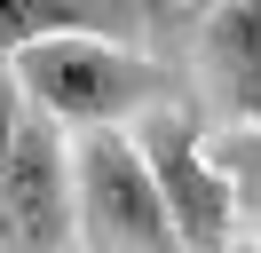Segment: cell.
Returning <instances> with one entry per match:
<instances>
[{
  "instance_id": "9c48e42d",
  "label": "cell",
  "mask_w": 261,
  "mask_h": 253,
  "mask_svg": "<svg viewBox=\"0 0 261 253\" xmlns=\"http://www.w3.org/2000/svg\"><path fill=\"white\" fill-rule=\"evenodd\" d=\"M222 253H261V245H238V237H229V245H222Z\"/></svg>"
},
{
  "instance_id": "3957f363",
  "label": "cell",
  "mask_w": 261,
  "mask_h": 253,
  "mask_svg": "<svg viewBox=\"0 0 261 253\" xmlns=\"http://www.w3.org/2000/svg\"><path fill=\"white\" fill-rule=\"evenodd\" d=\"M135 142H143L150 174H159V190H166V214H174V230H182V253H222L229 237H238V190H229V174H222V158H214L198 111L182 103V95L135 111Z\"/></svg>"
},
{
  "instance_id": "52a82bcc",
  "label": "cell",
  "mask_w": 261,
  "mask_h": 253,
  "mask_svg": "<svg viewBox=\"0 0 261 253\" xmlns=\"http://www.w3.org/2000/svg\"><path fill=\"white\" fill-rule=\"evenodd\" d=\"M214 158H222L229 190H238V221H253V230H261V119L229 127V135L214 142Z\"/></svg>"
},
{
  "instance_id": "7a4b0ae2",
  "label": "cell",
  "mask_w": 261,
  "mask_h": 253,
  "mask_svg": "<svg viewBox=\"0 0 261 253\" xmlns=\"http://www.w3.org/2000/svg\"><path fill=\"white\" fill-rule=\"evenodd\" d=\"M71 206H80L87 253H182V230L166 214V190L150 174L135 127H80Z\"/></svg>"
},
{
  "instance_id": "5b68a950",
  "label": "cell",
  "mask_w": 261,
  "mask_h": 253,
  "mask_svg": "<svg viewBox=\"0 0 261 253\" xmlns=\"http://www.w3.org/2000/svg\"><path fill=\"white\" fill-rule=\"evenodd\" d=\"M198 87L229 111V127L261 119V0H214L198 16Z\"/></svg>"
},
{
  "instance_id": "8992f818",
  "label": "cell",
  "mask_w": 261,
  "mask_h": 253,
  "mask_svg": "<svg viewBox=\"0 0 261 253\" xmlns=\"http://www.w3.org/2000/svg\"><path fill=\"white\" fill-rule=\"evenodd\" d=\"M56 32L135 40L150 32V0H0V56H16L24 40H56Z\"/></svg>"
},
{
  "instance_id": "ba28073f",
  "label": "cell",
  "mask_w": 261,
  "mask_h": 253,
  "mask_svg": "<svg viewBox=\"0 0 261 253\" xmlns=\"http://www.w3.org/2000/svg\"><path fill=\"white\" fill-rule=\"evenodd\" d=\"M24 103H32V95H24V79H16V56H0V150L16 142V119H24Z\"/></svg>"
},
{
  "instance_id": "6da1fadb",
  "label": "cell",
  "mask_w": 261,
  "mask_h": 253,
  "mask_svg": "<svg viewBox=\"0 0 261 253\" xmlns=\"http://www.w3.org/2000/svg\"><path fill=\"white\" fill-rule=\"evenodd\" d=\"M16 79L40 111L80 135V127H119L135 111L166 103L174 71L150 63L135 40H103V32H56V40H24L16 47Z\"/></svg>"
},
{
  "instance_id": "277c9868",
  "label": "cell",
  "mask_w": 261,
  "mask_h": 253,
  "mask_svg": "<svg viewBox=\"0 0 261 253\" xmlns=\"http://www.w3.org/2000/svg\"><path fill=\"white\" fill-rule=\"evenodd\" d=\"M71 127L56 111L24 103L16 142L0 150V253H64L80 230L71 206Z\"/></svg>"
}]
</instances>
